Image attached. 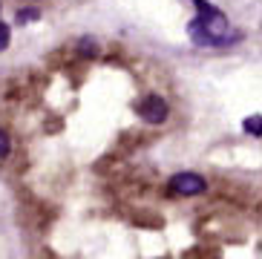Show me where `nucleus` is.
<instances>
[{"instance_id": "obj_7", "label": "nucleus", "mask_w": 262, "mask_h": 259, "mask_svg": "<svg viewBox=\"0 0 262 259\" xmlns=\"http://www.w3.org/2000/svg\"><path fill=\"white\" fill-rule=\"evenodd\" d=\"M9 150H12V144H9V136L3 133V130H0V159H6Z\"/></svg>"}, {"instance_id": "obj_6", "label": "nucleus", "mask_w": 262, "mask_h": 259, "mask_svg": "<svg viewBox=\"0 0 262 259\" xmlns=\"http://www.w3.org/2000/svg\"><path fill=\"white\" fill-rule=\"evenodd\" d=\"M259 124H262L259 115H254V118H245V133H251V136H259V133H262Z\"/></svg>"}, {"instance_id": "obj_3", "label": "nucleus", "mask_w": 262, "mask_h": 259, "mask_svg": "<svg viewBox=\"0 0 262 259\" xmlns=\"http://www.w3.org/2000/svg\"><path fill=\"white\" fill-rule=\"evenodd\" d=\"M139 115L147 124H162L167 118V101L159 98V95H150V98H144L139 104Z\"/></svg>"}, {"instance_id": "obj_9", "label": "nucleus", "mask_w": 262, "mask_h": 259, "mask_svg": "<svg viewBox=\"0 0 262 259\" xmlns=\"http://www.w3.org/2000/svg\"><path fill=\"white\" fill-rule=\"evenodd\" d=\"M35 17H38V12L29 9V12H20V15H17V23H29V20H35Z\"/></svg>"}, {"instance_id": "obj_5", "label": "nucleus", "mask_w": 262, "mask_h": 259, "mask_svg": "<svg viewBox=\"0 0 262 259\" xmlns=\"http://www.w3.org/2000/svg\"><path fill=\"white\" fill-rule=\"evenodd\" d=\"M78 49H81V55H84V58H93V55L98 52V44H95L93 38H81V44H78Z\"/></svg>"}, {"instance_id": "obj_4", "label": "nucleus", "mask_w": 262, "mask_h": 259, "mask_svg": "<svg viewBox=\"0 0 262 259\" xmlns=\"http://www.w3.org/2000/svg\"><path fill=\"white\" fill-rule=\"evenodd\" d=\"M187 32H190V40H193L196 46H219V40H216V38H210V35H208V29H205V26H202L199 20H190Z\"/></svg>"}, {"instance_id": "obj_8", "label": "nucleus", "mask_w": 262, "mask_h": 259, "mask_svg": "<svg viewBox=\"0 0 262 259\" xmlns=\"http://www.w3.org/2000/svg\"><path fill=\"white\" fill-rule=\"evenodd\" d=\"M6 46H9V26L6 23H0V52H3Z\"/></svg>"}, {"instance_id": "obj_1", "label": "nucleus", "mask_w": 262, "mask_h": 259, "mask_svg": "<svg viewBox=\"0 0 262 259\" xmlns=\"http://www.w3.org/2000/svg\"><path fill=\"white\" fill-rule=\"evenodd\" d=\"M193 3L199 6V17H196V20L208 29L210 38L219 40V46L228 44V17H225L216 6H210L208 0H193Z\"/></svg>"}, {"instance_id": "obj_2", "label": "nucleus", "mask_w": 262, "mask_h": 259, "mask_svg": "<svg viewBox=\"0 0 262 259\" xmlns=\"http://www.w3.org/2000/svg\"><path fill=\"white\" fill-rule=\"evenodd\" d=\"M205 187H208V182L199 173H176L167 182V190L173 196H199V193H205Z\"/></svg>"}]
</instances>
